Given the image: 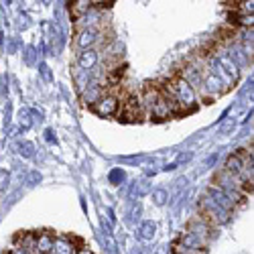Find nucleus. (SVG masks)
<instances>
[{"label":"nucleus","instance_id":"obj_13","mask_svg":"<svg viewBox=\"0 0 254 254\" xmlns=\"http://www.w3.org/2000/svg\"><path fill=\"white\" fill-rule=\"evenodd\" d=\"M151 230L155 232V224H146V226H144V234H142L144 240H149V238H151Z\"/></svg>","mask_w":254,"mask_h":254},{"label":"nucleus","instance_id":"obj_15","mask_svg":"<svg viewBox=\"0 0 254 254\" xmlns=\"http://www.w3.org/2000/svg\"><path fill=\"white\" fill-rule=\"evenodd\" d=\"M75 254H94V252H92L88 246H81V248H77V250H75Z\"/></svg>","mask_w":254,"mask_h":254},{"label":"nucleus","instance_id":"obj_1","mask_svg":"<svg viewBox=\"0 0 254 254\" xmlns=\"http://www.w3.org/2000/svg\"><path fill=\"white\" fill-rule=\"evenodd\" d=\"M146 116L144 112V104L140 94H128L124 100H120V110H118V118L124 122H140Z\"/></svg>","mask_w":254,"mask_h":254},{"label":"nucleus","instance_id":"obj_4","mask_svg":"<svg viewBox=\"0 0 254 254\" xmlns=\"http://www.w3.org/2000/svg\"><path fill=\"white\" fill-rule=\"evenodd\" d=\"M96 116L100 118H110V116H116L118 110H120V100L116 94H104L92 108H90Z\"/></svg>","mask_w":254,"mask_h":254},{"label":"nucleus","instance_id":"obj_2","mask_svg":"<svg viewBox=\"0 0 254 254\" xmlns=\"http://www.w3.org/2000/svg\"><path fill=\"white\" fill-rule=\"evenodd\" d=\"M199 209H201V218L207 224H211L214 228L220 226V224H226L230 220V211H226L224 207H220L207 193H203V197L199 201Z\"/></svg>","mask_w":254,"mask_h":254},{"label":"nucleus","instance_id":"obj_8","mask_svg":"<svg viewBox=\"0 0 254 254\" xmlns=\"http://www.w3.org/2000/svg\"><path fill=\"white\" fill-rule=\"evenodd\" d=\"M100 61V53L96 49H86L77 55V65L81 71H92Z\"/></svg>","mask_w":254,"mask_h":254},{"label":"nucleus","instance_id":"obj_14","mask_svg":"<svg viewBox=\"0 0 254 254\" xmlns=\"http://www.w3.org/2000/svg\"><path fill=\"white\" fill-rule=\"evenodd\" d=\"M4 185H8V173H0V191L4 189Z\"/></svg>","mask_w":254,"mask_h":254},{"label":"nucleus","instance_id":"obj_12","mask_svg":"<svg viewBox=\"0 0 254 254\" xmlns=\"http://www.w3.org/2000/svg\"><path fill=\"white\" fill-rule=\"evenodd\" d=\"M153 197H155V203H157V205H163L165 199H167V191H155Z\"/></svg>","mask_w":254,"mask_h":254},{"label":"nucleus","instance_id":"obj_9","mask_svg":"<svg viewBox=\"0 0 254 254\" xmlns=\"http://www.w3.org/2000/svg\"><path fill=\"white\" fill-rule=\"evenodd\" d=\"M104 94H106V90L100 86V83H90V86L81 92V102L92 108V106H94V104H96Z\"/></svg>","mask_w":254,"mask_h":254},{"label":"nucleus","instance_id":"obj_6","mask_svg":"<svg viewBox=\"0 0 254 254\" xmlns=\"http://www.w3.org/2000/svg\"><path fill=\"white\" fill-rule=\"evenodd\" d=\"M104 35V31L98 27V29H79L77 31V37H75V45L86 51V49H94V45L100 41V37Z\"/></svg>","mask_w":254,"mask_h":254},{"label":"nucleus","instance_id":"obj_3","mask_svg":"<svg viewBox=\"0 0 254 254\" xmlns=\"http://www.w3.org/2000/svg\"><path fill=\"white\" fill-rule=\"evenodd\" d=\"M216 228L211 226V224H207L201 216H197V218H193V220H189V224H187V232L189 234H193L199 242H201V246L205 248L207 244H209V240L216 236V232H214Z\"/></svg>","mask_w":254,"mask_h":254},{"label":"nucleus","instance_id":"obj_16","mask_svg":"<svg viewBox=\"0 0 254 254\" xmlns=\"http://www.w3.org/2000/svg\"><path fill=\"white\" fill-rule=\"evenodd\" d=\"M10 254H31V252H27L23 248H14V250H10Z\"/></svg>","mask_w":254,"mask_h":254},{"label":"nucleus","instance_id":"obj_10","mask_svg":"<svg viewBox=\"0 0 254 254\" xmlns=\"http://www.w3.org/2000/svg\"><path fill=\"white\" fill-rule=\"evenodd\" d=\"M75 246L67 238H55L53 242V252L51 254H75Z\"/></svg>","mask_w":254,"mask_h":254},{"label":"nucleus","instance_id":"obj_11","mask_svg":"<svg viewBox=\"0 0 254 254\" xmlns=\"http://www.w3.org/2000/svg\"><path fill=\"white\" fill-rule=\"evenodd\" d=\"M90 8H92V2H86V0H79V2H73V4H71V12H73L75 18L83 16Z\"/></svg>","mask_w":254,"mask_h":254},{"label":"nucleus","instance_id":"obj_5","mask_svg":"<svg viewBox=\"0 0 254 254\" xmlns=\"http://www.w3.org/2000/svg\"><path fill=\"white\" fill-rule=\"evenodd\" d=\"M252 161V153H244V151H238V153H232L228 159H226V165H224V171L232 177H240L246 163Z\"/></svg>","mask_w":254,"mask_h":254},{"label":"nucleus","instance_id":"obj_7","mask_svg":"<svg viewBox=\"0 0 254 254\" xmlns=\"http://www.w3.org/2000/svg\"><path fill=\"white\" fill-rule=\"evenodd\" d=\"M53 242H55V234H53L51 230L35 232V248H33V254H51L53 252Z\"/></svg>","mask_w":254,"mask_h":254}]
</instances>
